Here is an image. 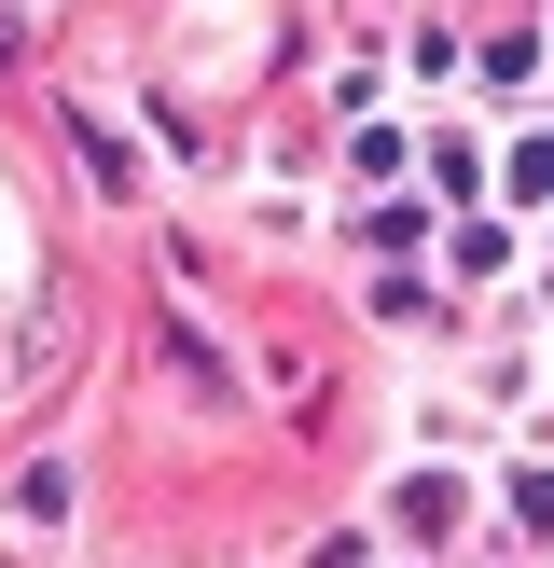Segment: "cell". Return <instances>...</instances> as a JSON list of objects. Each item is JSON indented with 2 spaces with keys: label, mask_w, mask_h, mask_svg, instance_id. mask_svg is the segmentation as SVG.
Segmentation results:
<instances>
[{
  "label": "cell",
  "mask_w": 554,
  "mask_h": 568,
  "mask_svg": "<svg viewBox=\"0 0 554 568\" xmlns=\"http://www.w3.org/2000/svg\"><path fill=\"white\" fill-rule=\"evenodd\" d=\"M388 514H402V541H443V527H458V471H416Z\"/></svg>",
  "instance_id": "6da1fadb"
},
{
  "label": "cell",
  "mask_w": 554,
  "mask_h": 568,
  "mask_svg": "<svg viewBox=\"0 0 554 568\" xmlns=\"http://www.w3.org/2000/svg\"><path fill=\"white\" fill-rule=\"evenodd\" d=\"M70 139H83V166H98V194H125V139H111L98 111H70Z\"/></svg>",
  "instance_id": "7a4b0ae2"
},
{
  "label": "cell",
  "mask_w": 554,
  "mask_h": 568,
  "mask_svg": "<svg viewBox=\"0 0 554 568\" xmlns=\"http://www.w3.org/2000/svg\"><path fill=\"white\" fill-rule=\"evenodd\" d=\"M513 527H554V471H513Z\"/></svg>",
  "instance_id": "3957f363"
},
{
  "label": "cell",
  "mask_w": 554,
  "mask_h": 568,
  "mask_svg": "<svg viewBox=\"0 0 554 568\" xmlns=\"http://www.w3.org/2000/svg\"><path fill=\"white\" fill-rule=\"evenodd\" d=\"M513 194H554V139H513Z\"/></svg>",
  "instance_id": "277c9868"
}]
</instances>
